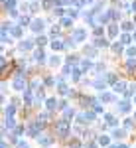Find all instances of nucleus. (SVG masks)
Wrapping results in <instances>:
<instances>
[{"mask_svg":"<svg viewBox=\"0 0 136 148\" xmlns=\"http://www.w3.org/2000/svg\"><path fill=\"white\" fill-rule=\"evenodd\" d=\"M57 132L61 134V136H67V132H69V121H57Z\"/></svg>","mask_w":136,"mask_h":148,"instance_id":"1","label":"nucleus"},{"mask_svg":"<svg viewBox=\"0 0 136 148\" xmlns=\"http://www.w3.org/2000/svg\"><path fill=\"white\" fill-rule=\"evenodd\" d=\"M99 144L107 146V144H109V138H107V136H101V138H99Z\"/></svg>","mask_w":136,"mask_h":148,"instance_id":"8","label":"nucleus"},{"mask_svg":"<svg viewBox=\"0 0 136 148\" xmlns=\"http://www.w3.org/2000/svg\"><path fill=\"white\" fill-rule=\"evenodd\" d=\"M128 109H130V105H128V101H122V103H120V111H124V113H126Z\"/></svg>","mask_w":136,"mask_h":148,"instance_id":"6","label":"nucleus"},{"mask_svg":"<svg viewBox=\"0 0 136 148\" xmlns=\"http://www.w3.org/2000/svg\"><path fill=\"white\" fill-rule=\"evenodd\" d=\"M42 144H51V138H42Z\"/></svg>","mask_w":136,"mask_h":148,"instance_id":"17","label":"nucleus"},{"mask_svg":"<svg viewBox=\"0 0 136 148\" xmlns=\"http://www.w3.org/2000/svg\"><path fill=\"white\" fill-rule=\"evenodd\" d=\"M14 87H16V89H22V87H24V77H22V75H18V77H16Z\"/></svg>","mask_w":136,"mask_h":148,"instance_id":"2","label":"nucleus"},{"mask_svg":"<svg viewBox=\"0 0 136 148\" xmlns=\"http://www.w3.org/2000/svg\"><path fill=\"white\" fill-rule=\"evenodd\" d=\"M51 46H53V49H61V47H63V44H59V42H53Z\"/></svg>","mask_w":136,"mask_h":148,"instance_id":"13","label":"nucleus"},{"mask_svg":"<svg viewBox=\"0 0 136 148\" xmlns=\"http://www.w3.org/2000/svg\"><path fill=\"white\" fill-rule=\"evenodd\" d=\"M114 91H124V83H114Z\"/></svg>","mask_w":136,"mask_h":148,"instance_id":"5","label":"nucleus"},{"mask_svg":"<svg viewBox=\"0 0 136 148\" xmlns=\"http://www.w3.org/2000/svg\"><path fill=\"white\" fill-rule=\"evenodd\" d=\"M36 59H38V61H44V53H42V51H38V53H36Z\"/></svg>","mask_w":136,"mask_h":148,"instance_id":"15","label":"nucleus"},{"mask_svg":"<svg viewBox=\"0 0 136 148\" xmlns=\"http://www.w3.org/2000/svg\"><path fill=\"white\" fill-rule=\"evenodd\" d=\"M134 101H136V99H134Z\"/></svg>","mask_w":136,"mask_h":148,"instance_id":"24","label":"nucleus"},{"mask_svg":"<svg viewBox=\"0 0 136 148\" xmlns=\"http://www.w3.org/2000/svg\"><path fill=\"white\" fill-rule=\"evenodd\" d=\"M55 105H57L55 99H49V101H47V109H55Z\"/></svg>","mask_w":136,"mask_h":148,"instance_id":"7","label":"nucleus"},{"mask_svg":"<svg viewBox=\"0 0 136 148\" xmlns=\"http://www.w3.org/2000/svg\"><path fill=\"white\" fill-rule=\"evenodd\" d=\"M111 148H118V146H111Z\"/></svg>","mask_w":136,"mask_h":148,"instance_id":"22","label":"nucleus"},{"mask_svg":"<svg viewBox=\"0 0 136 148\" xmlns=\"http://www.w3.org/2000/svg\"><path fill=\"white\" fill-rule=\"evenodd\" d=\"M132 8H134V10H136V2H134V4H132Z\"/></svg>","mask_w":136,"mask_h":148,"instance_id":"20","label":"nucleus"},{"mask_svg":"<svg viewBox=\"0 0 136 148\" xmlns=\"http://www.w3.org/2000/svg\"><path fill=\"white\" fill-rule=\"evenodd\" d=\"M134 38H136V34H134Z\"/></svg>","mask_w":136,"mask_h":148,"instance_id":"23","label":"nucleus"},{"mask_svg":"<svg viewBox=\"0 0 136 148\" xmlns=\"http://www.w3.org/2000/svg\"><path fill=\"white\" fill-rule=\"evenodd\" d=\"M69 24H71V20H69V18H63V20H61V26H65V28H67Z\"/></svg>","mask_w":136,"mask_h":148,"instance_id":"12","label":"nucleus"},{"mask_svg":"<svg viewBox=\"0 0 136 148\" xmlns=\"http://www.w3.org/2000/svg\"><path fill=\"white\" fill-rule=\"evenodd\" d=\"M97 46H109V42H107V40H101V38H99V40H97Z\"/></svg>","mask_w":136,"mask_h":148,"instance_id":"9","label":"nucleus"},{"mask_svg":"<svg viewBox=\"0 0 136 148\" xmlns=\"http://www.w3.org/2000/svg\"><path fill=\"white\" fill-rule=\"evenodd\" d=\"M6 126H14V121H12V116L6 119Z\"/></svg>","mask_w":136,"mask_h":148,"instance_id":"16","label":"nucleus"},{"mask_svg":"<svg viewBox=\"0 0 136 148\" xmlns=\"http://www.w3.org/2000/svg\"><path fill=\"white\" fill-rule=\"evenodd\" d=\"M114 136H116V138H122V136H124V130H114Z\"/></svg>","mask_w":136,"mask_h":148,"instance_id":"10","label":"nucleus"},{"mask_svg":"<svg viewBox=\"0 0 136 148\" xmlns=\"http://www.w3.org/2000/svg\"><path fill=\"white\" fill-rule=\"evenodd\" d=\"M32 28H34L36 32H42V30H44V22H42V20H36Z\"/></svg>","mask_w":136,"mask_h":148,"instance_id":"4","label":"nucleus"},{"mask_svg":"<svg viewBox=\"0 0 136 148\" xmlns=\"http://www.w3.org/2000/svg\"><path fill=\"white\" fill-rule=\"evenodd\" d=\"M118 148H126V146H124V144H122V146H118Z\"/></svg>","mask_w":136,"mask_h":148,"instance_id":"21","label":"nucleus"},{"mask_svg":"<svg viewBox=\"0 0 136 148\" xmlns=\"http://www.w3.org/2000/svg\"><path fill=\"white\" fill-rule=\"evenodd\" d=\"M107 123H109V125H114L116 121H114V119H113V116H111V114H107Z\"/></svg>","mask_w":136,"mask_h":148,"instance_id":"14","label":"nucleus"},{"mask_svg":"<svg viewBox=\"0 0 136 148\" xmlns=\"http://www.w3.org/2000/svg\"><path fill=\"white\" fill-rule=\"evenodd\" d=\"M103 101H113V95H109V93H105V95H103Z\"/></svg>","mask_w":136,"mask_h":148,"instance_id":"11","label":"nucleus"},{"mask_svg":"<svg viewBox=\"0 0 136 148\" xmlns=\"http://www.w3.org/2000/svg\"><path fill=\"white\" fill-rule=\"evenodd\" d=\"M87 148H95V144H89V146H87Z\"/></svg>","mask_w":136,"mask_h":148,"instance_id":"19","label":"nucleus"},{"mask_svg":"<svg viewBox=\"0 0 136 148\" xmlns=\"http://www.w3.org/2000/svg\"><path fill=\"white\" fill-rule=\"evenodd\" d=\"M57 85H59V93H63V95H67V93H69L67 85H65L63 81H57Z\"/></svg>","mask_w":136,"mask_h":148,"instance_id":"3","label":"nucleus"},{"mask_svg":"<svg viewBox=\"0 0 136 148\" xmlns=\"http://www.w3.org/2000/svg\"><path fill=\"white\" fill-rule=\"evenodd\" d=\"M14 111H16L14 107H8V111H6V113H8V114H10V116H12V114H14Z\"/></svg>","mask_w":136,"mask_h":148,"instance_id":"18","label":"nucleus"}]
</instances>
